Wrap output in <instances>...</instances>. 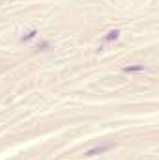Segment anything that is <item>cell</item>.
I'll list each match as a JSON object with an SVG mask.
<instances>
[{
  "label": "cell",
  "instance_id": "cell-4",
  "mask_svg": "<svg viewBox=\"0 0 159 160\" xmlns=\"http://www.w3.org/2000/svg\"><path fill=\"white\" fill-rule=\"evenodd\" d=\"M34 36H36V30H32V32H28L26 36H23V41H28V39H32Z\"/></svg>",
  "mask_w": 159,
  "mask_h": 160
},
{
  "label": "cell",
  "instance_id": "cell-3",
  "mask_svg": "<svg viewBox=\"0 0 159 160\" xmlns=\"http://www.w3.org/2000/svg\"><path fill=\"white\" fill-rule=\"evenodd\" d=\"M118 36H120V32H118V30H111L109 34L105 36V41H112V39H116Z\"/></svg>",
  "mask_w": 159,
  "mask_h": 160
},
{
  "label": "cell",
  "instance_id": "cell-2",
  "mask_svg": "<svg viewBox=\"0 0 159 160\" xmlns=\"http://www.w3.org/2000/svg\"><path fill=\"white\" fill-rule=\"evenodd\" d=\"M125 73H139V71H144V65H127L124 67Z\"/></svg>",
  "mask_w": 159,
  "mask_h": 160
},
{
  "label": "cell",
  "instance_id": "cell-1",
  "mask_svg": "<svg viewBox=\"0 0 159 160\" xmlns=\"http://www.w3.org/2000/svg\"><path fill=\"white\" fill-rule=\"evenodd\" d=\"M114 145L112 143H105V145H98V147H94V149H88V151L86 153H84V155H86V156H95V155H101V153H107L109 151V149H112Z\"/></svg>",
  "mask_w": 159,
  "mask_h": 160
}]
</instances>
